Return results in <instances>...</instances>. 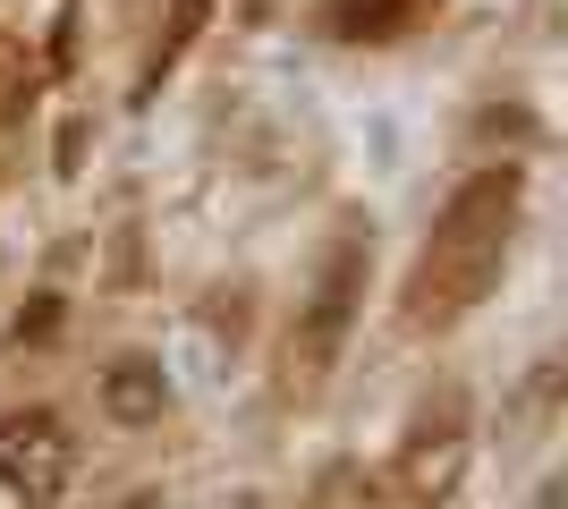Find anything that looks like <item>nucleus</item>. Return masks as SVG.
Listing matches in <instances>:
<instances>
[{
	"instance_id": "f257e3e1",
	"label": "nucleus",
	"mask_w": 568,
	"mask_h": 509,
	"mask_svg": "<svg viewBox=\"0 0 568 509\" xmlns=\"http://www.w3.org/2000/svg\"><path fill=\"white\" fill-rule=\"evenodd\" d=\"M509 213H518V170H484L450 195V213L425 246V272H416V315H450L484 297V281L500 272V246H509Z\"/></svg>"
},
{
	"instance_id": "f03ea898",
	"label": "nucleus",
	"mask_w": 568,
	"mask_h": 509,
	"mask_svg": "<svg viewBox=\"0 0 568 509\" xmlns=\"http://www.w3.org/2000/svg\"><path fill=\"white\" fill-rule=\"evenodd\" d=\"M69 467H77V441H69V425H60L51 408L0 416V492L51 501V492L69 485Z\"/></svg>"
},
{
	"instance_id": "7ed1b4c3",
	"label": "nucleus",
	"mask_w": 568,
	"mask_h": 509,
	"mask_svg": "<svg viewBox=\"0 0 568 509\" xmlns=\"http://www.w3.org/2000/svg\"><path fill=\"white\" fill-rule=\"evenodd\" d=\"M356 281H365V246H339L332 255V272H323V289H314V315H306V357H332V339H339V323H348V306H356Z\"/></svg>"
},
{
	"instance_id": "20e7f679",
	"label": "nucleus",
	"mask_w": 568,
	"mask_h": 509,
	"mask_svg": "<svg viewBox=\"0 0 568 509\" xmlns=\"http://www.w3.org/2000/svg\"><path fill=\"white\" fill-rule=\"evenodd\" d=\"M162 365H144V357H128V365H111V374H102V408L119 416V425H153V416H162Z\"/></svg>"
},
{
	"instance_id": "39448f33",
	"label": "nucleus",
	"mask_w": 568,
	"mask_h": 509,
	"mask_svg": "<svg viewBox=\"0 0 568 509\" xmlns=\"http://www.w3.org/2000/svg\"><path fill=\"white\" fill-rule=\"evenodd\" d=\"M416 0H348L339 9V34H390V18H407Z\"/></svg>"
}]
</instances>
